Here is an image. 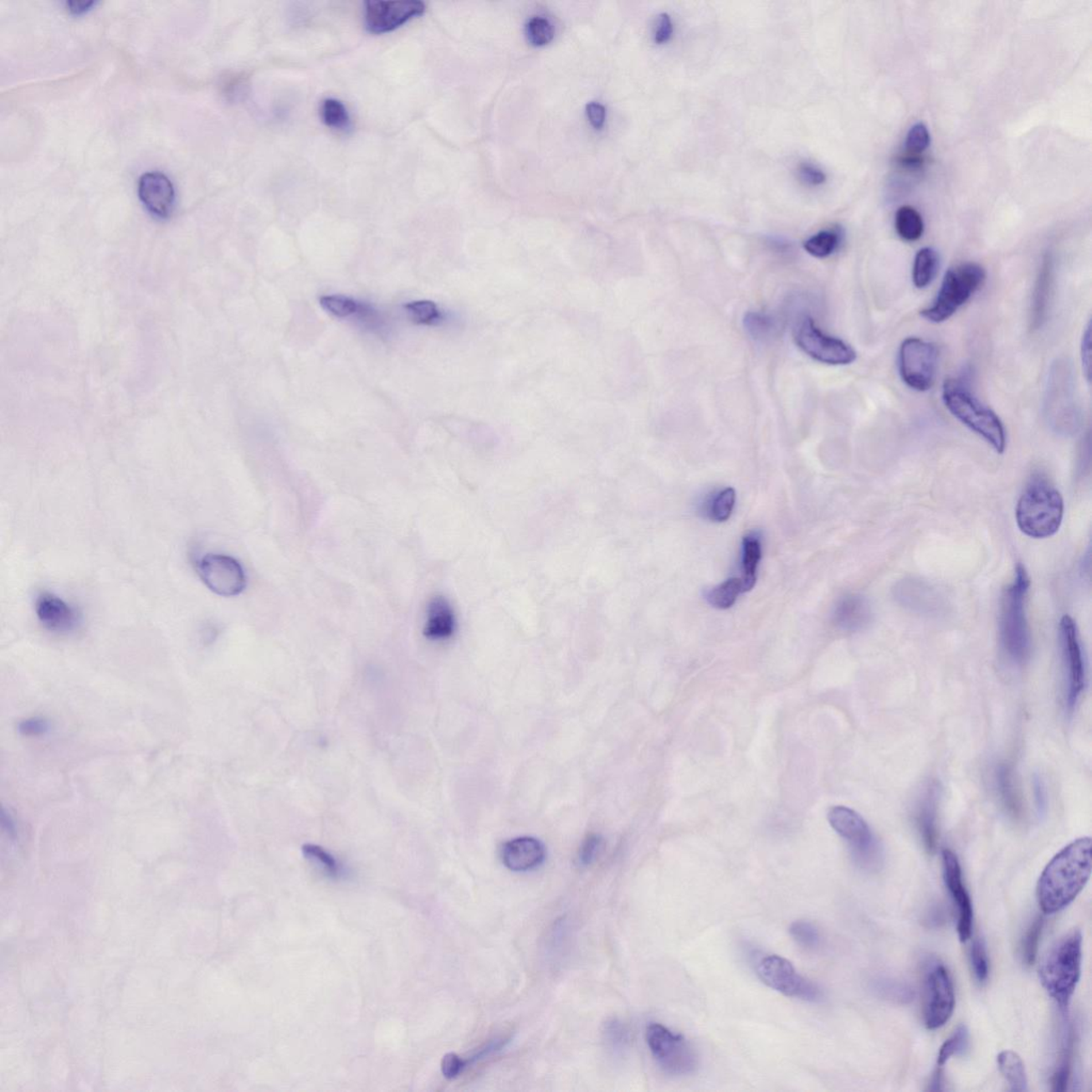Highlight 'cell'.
<instances>
[{"label":"cell","mask_w":1092,"mask_h":1092,"mask_svg":"<svg viewBox=\"0 0 1092 1092\" xmlns=\"http://www.w3.org/2000/svg\"><path fill=\"white\" fill-rule=\"evenodd\" d=\"M741 593H744V589L741 578L733 577L710 589L706 593V600L715 608L728 609L736 604Z\"/></svg>","instance_id":"cell-33"},{"label":"cell","mask_w":1092,"mask_h":1092,"mask_svg":"<svg viewBox=\"0 0 1092 1092\" xmlns=\"http://www.w3.org/2000/svg\"><path fill=\"white\" fill-rule=\"evenodd\" d=\"M943 877L958 912L957 931L960 941H969L973 931V905L963 884L962 870L957 856L950 849L942 853Z\"/></svg>","instance_id":"cell-17"},{"label":"cell","mask_w":1092,"mask_h":1092,"mask_svg":"<svg viewBox=\"0 0 1092 1092\" xmlns=\"http://www.w3.org/2000/svg\"><path fill=\"white\" fill-rule=\"evenodd\" d=\"M985 279L986 271L977 263L951 268L944 275L938 296L930 308L920 312V316L934 324L950 320L981 289Z\"/></svg>","instance_id":"cell-7"},{"label":"cell","mask_w":1092,"mask_h":1092,"mask_svg":"<svg viewBox=\"0 0 1092 1092\" xmlns=\"http://www.w3.org/2000/svg\"><path fill=\"white\" fill-rule=\"evenodd\" d=\"M466 1067H468L466 1059H461L460 1056L454 1054V1053H449V1054L443 1057L441 1069L442 1074L446 1079L458 1078Z\"/></svg>","instance_id":"cell-47"},{"label":"cell","mask_w":1092,"mask_h":1092,"mask_svg":"<svg viewBox=\"0 0 1092 1092\" xmlns=\"http://www.w3.org/2000/svg\"><path fill=\"white\" fill-rule=\"evenodd\" d=\"M425 3L418 0L408 2L365 3V25L369 33H391L425 13Z\"/></svg>","instance_id":"cell-16"},{"label":"cell","mask_w":1092,"mask_h":1092,"mask_svg":"<svg viewBox=\"0 0 1092 1092\" xmlns=\"http://www.w3.org/2000/svg\"><path fill=\"white\" fill-rule=\"evenodd\" d=\"M798 177L804 185L810 187H818L825 184L827 181L826 173L814 163L806 161L798 166Z\"/></svg>","instance_id":"cell-45"},{"label":"cell","mask_w":1092,"mask_h":1092,"mask_svg":"<svg viewBox=\"0 0 1092 1092\" xmlns=\"http://www.w3.org/2000/svg\"><path fill=\"white\" fill-rule=\"evenodd\" d=\"M843 240L839 228L823 229L804 242V250L816 259H827L838 250Z\"/></svg>","instance_id":"cell-29"},{"label":"cell","mask_w":1092,"mask_h":1092,"mask_svg":"<svg viewBox=\"0 0 1092 1092\" xmlns=\"http://www.w3.org/2000/svg\"><path fill=\"white\" fill-rule=\"evenodd\" d=\"M501 860L512 872H528L537 869L546 859V848L534 838H518L505 843Z\"/></svg>","instance_id":"cell-20"},{"label":"cell","mask_w":1092,"mask_h":1092,"mask_svg":"<svg viewBox=\"0 0 1092 1092\" xmlns=\"http://www.w3.org/2000/svg\"><path fill=\"white\" fill-rule=\"evenodd\" d=\"M38 621L49 632L69 634L81 623V615L75 608L52 593H42L36 602Z\"/></svg>","instance_id":"cell-19"},{"label":"cell","mask_w":1092,"mask_h":1092,"mask_svg":"<svg viewBox=\"0 0 1092 1092\" xmlns=\"http://www.w3.org/2000/svg\"><path fill=\"white\" fill-rule=\"evenodd\" d=\"M1091 326L1088 322L1085 332L1083 334L1082 345H1080V356H1082V363L1084 372L1086 374L1088 382L1090 381V361H1091Z\"/></svg>","instance_id":"cell-51"},{"label":"cell","mask_w":1092,"mask_h":1092,"mask_svg":"<svg viewBox=\"0 0 1092 1092\" xmlns=\"http://www.w3.org/2000/svg\"><path fill=\"white\" fill-rule=\"evenodd\" d=\"M1044 922L1043 917H1037L1029 926L1028 931L1022 941V956L1023 961L1028 966L1033 965L1036 961L1037 954H1038L1039 943L1041 936H1043Z\"/></svg>","instance_id":"cell-40"},{"label":"cell","mask_w":1092,"mask_h":1092,"mask_svg":"<svg viewBox=\"0 0 1092 1092\" xmlns=\"http://www.w3.org/2000/svg\"><path fill=\"white\" fill-rule=\"evenodd\" d=\"M895 228L901 239L905 242H916L923 236V218L911 206H903L896 212Z\"/></svg>","instance_id":"cell-31"},{"label":"cell","mask_w":1092,"mask_h":1092,"mask_svg":"<svg viewBox=\"0 0 1092 1092\" xmlns=\"http://www.w3.org/2000/svg\"><path fill=\"white\" fill-rule=\"evenodd\" d=\"M412 321L418 325H435L442 320V313L433 301H415L406 305Z\"/></svg>","instance_id":"cell-39"},{"label":"cell","mask_w":1092,"mask_h":1092,"mask_svg":"<svg viewBox=\"0 0 1092 1092\" xmlns=\"http://www.w3.org/2000/svg\"><path fill=\"white\" fill-rule=\"evenodd\" d=\"M1033 796H1035V803L1037 813L1040 816L1047 814L1048 811V792L1043 779L1036 777L1033 781Z\"/></svg>","instance_id":"cell-52"},{"label":"cell","mask_w":1092,"mask_h":1092,"mask_svg":"<svg viewBox=\"0 0 1092 1092\" xmlns=\"http://www.w3.org/2000/svg\"><path fill=\"white\" fill-rule=\"evenodd\" d=\"M95 5L96 3L95 2H83V0H80V2L79 0H77V2L75 0V2L67 3L69 13L74 15H83L87 13L88 11H90Z\"/></svg>","instance_id":"cell-55"},{"label":"cell","mask_w":1092,"mask_h":1092,"mask_svg":"<svg viewBox=\"0 0 1092 1092\" xmlns=\"http://www.w3.org/2000/svg\"><path fill=\"white\" fill-rule=\"evenodd\" d=\"M646 1039L653 1059L664 1074L678 1078L694 1074L697 1070V1053L681 1033L663 1024L651 1023L647 1028Z\"/></svg>","instance_id":"cell-9"},{"label":"cell","mask_w":1092,"mask_h":1092,"mask_svg":"<svg viewBox=\"0 0 1092 1092\" xmlns=\"http://www.w3.org/2000/svg\"><path fill=\"white\" fill-rule=\"evenodd\" d=\"M1044 417L1057 434L1072 437L1082 427V409L1076 392L1074 369L1068 360L1052 364L1045 386Z\"/></svg>","instance_id":"cell-5"},{"label":"cell","mask_w":1092,"mask_h":1092,"mask_svg":"<svg viewBox=\"0 0 1092 1092\" xmlns=\"http://www.w3.org/2000/svg\"><path fill=\"white\" fill-rule=\"evenodd\" d=\"M672 34H674V23H672L670 15L667 13L659 14L658 19H656L654 41L658 44H664V43L670 40Z\"/></svg>","instance_id":"cell-48"},{"label":"cell","mask_w":1092,"mask_h":1092,"mask_svg":"<svg viewBox=\"0 0 1092 1092\" xmlns=\"http://www.w3.org/2000/svg\"><path fill=\"white\" fill-rule=\"evenodd\" d=\"M1053 281H1054V262L1052 256L1048 254L1041 264L1035 289H1033L1031 318L1033 330L1041 328L1047 320Z\"/></svg>","instance_id":"cell-25"},{"label":"cell","mask_w":1092,"mask_h":1092,"mask_svg":"<svg viewBox=\"0 0 1092 1092\" xmlns=\"http://www.w3.org/2000/svg\"><path fill=\"white\" fill-rule=\"evenodd\" d=\"M320 115L322 121L332 130L346 131L351 127V116H349L347 108L340 100L336 99L324 100L321 105Z\"/></svg>","instance_id":"cell-35"},{"label":"cell","mask_w":1092,"mask_h":1092,"mask_svg":"<svg viewBox=\"0 0 1092 1092\" xmlns=\"http://www.w3.org/2000/svg\"><path fill=\"white\" fill-rule=\"evenodd\" d=\"M197 569L201 580L218 596H238L246 588L243 567L229 556L206 555L197 562Z\"/></svg>","instance_id":"cell-15"},{"label":"cell","mask_w":1092,"mask_h":1092,"mask_svg":"<svg viewBox=\"0 0 1092 1092\" xmlns=\"http://www.w3.org/2000/svg\"><path fill=\"white\" fill-rule=\"evenodd\" d=\"M1064 504L1062 495L1043 474L1029 479L1016 509L1018 527L1028 537L1050 538L1062 526Z\"/></svg>","instance_id":"cell-3"},{"label":"cell","mask_w":1092,"mask_h":1092,"mask_svg":"<svg viewBox=\"0 0 1092 1092\" xmlns=\"http://www.w3.org/2000/svg\"><path fill=\"white\" fill-rule=\"evenodd\" d=\"M769 244H771L772 247L775 248L778 252H787L788 249L791 250V244H788L787 240L782 238H772L769 240Z\"/></svg>","instance_id":"cell-56"},{"label":"cell","mask_w":1092,"mask_h":1092,"mask_svg":"<svg viewBox=\"0 0 1092 1092\" xmlns=\"http://www.w3.org/2000/svg\"><path fill=\"white\" fill-rule=\"evenodd\" d=\"M955 1009V990L951 975L941 963L927 972L925 981L924 1020L927 1028H942Z\"/></svg>","instance_id":"cell-13"},{"label":"cell","mask_w":1092,"mask_h":1092,"mask_svg":"<svg viewBox=\"0 0 1092 1092\" xmlns=\"http://www.w3.org/2000/svg\"><path fill=\"white\" fill-rule=\"evenodd\" d=\"M456 631V617L449 601L435 597L429 602L423 635L433 641L449 639Z\"/></svg>","instance_id":"cell-24"},{"label":"cell","mask_w":1092,"mask_h":1092,"mask_svg":"<svg viewBox=\"0 0 1092 1092\" xmlns=\"http://www.w3.org/2000/svg\"><path fill=\"white\" fill-rule=\"evenodd\" d=\"M509 1039L506 1038H496L495 1040L490 1041L488 1044H485L484 1047L480 1048V1050H478V1052L475 1053V1054H474L471 1057V1059H466V1063H468V1066L469 1064L479 1062V1060L481 1059H487V1057L491 1056L495 1054V1053L500 1051L501 1048H505V1045H506Z\"/></svg>","instance_id":"cell-50"},{"label":"cell","mask_w":1092,"mask_h":1092,"mask_svg":"<svg viewBox=\"0 0 1092 1092\" xmlns=\"http://www.w3.org/2000/svg\"><path fill=\"white\" fill-rule=\"evenodd\" d=\"M872 609L869 601L860 594L843 597L835 605L833 621L835 627L845 632H858L869 623Z\"/></svg>","instance_id":"cell-23"},{"label":"cell","mask_w":1092,"mask_h":1092,"mask_svg":"<svg viewBox=\"0 0 1092 1092\" xmlns=\"http://www.w3.org/2000/svg\"><path fill=\"white\" fill-rule=\"evenodd\" d=\"M1082 955V932L1072 930L1053 943L1040 961L1041 985L1064 1013L1079 982Z\"/></svg>","instance_id":"cell-2"},{"label":"cell","mask_w":1092,"mask_h":1092,"mask_svg":"<svg viewBox=\"0 0 1092 1092\" xmlns=\"http://www.w3.org/2000/svg\"><path fill=\"white\" fill-rule=\"evenodd\" d=\"M940 267V256L934 248L926 247L917 252L913 264L912 281L916 289H925L934 281Z\"/></svg>","instance_id":"cell-27"},{"label":"cell","mask_w":1092,"mask_h":1092,"mask_svg":"<svg viewBox=\"0 0 1092 1092\" xmlns=\"http://www.w3.org/2000/svg\"><path fill=\"white\" fill-rule=\"evenodd\" d=\"M942 398L947 410L958 421L984 438L997 453L1005 452L1007 441L1000 418L984 405L965 382L959 379H947L944 382Z\"/></svg>","instance_id":"cell-6"},{"label":"cell","mask_w":1092,"mask_h":1092,"mask_svg":"<svg viewBox=\"0 0 1092 1092\" xmlns=\"http://www.w3.org/2000/svg\"><path fill=\"white\" fill-rule=\"evenodd\" d=\"M797 346L807 356L828 365H848L857 359V353L844 341L827 336L810 316L804 315L794 329Z\"/></svg>","instance_id":"cell-11"},{"label":"cell","mask_w":1092,"mask_h":1092,"mask_svg":"<svg viewBox=\"0 0 1092 1092\" xmlns=\"http://www.w3.org/2000/svg\"><path fill=\"white\" fill-rule=\"evenodd\" d=\"M1060 641L1066 679V702L1069 710H1072L1086 686V669L1078 628L1070 616H1064L1060 621Z\"/></svg>","instance_id":"cell-14"},{"label":"cell","mask_w":1092,"mask_h":1092,"mask_svg":"<svg viewBox=\"0 0 1092 1092\" xmlns=\"http://www.w3.org/2000/svg\"><path fill=\"white\" fill-rule=\"evenodd\" d=\"M1031 578L1022 565L1017 567L1012 585L1002 601L1000 635L1002 650L1010 662L1023 664L1031 655L1032 638L1026 618V600Z\"/></svg>","instance_id":"cell-4"},{"label":"cell","mask_w":1092,"mask_h":1092,"mask_svg":"<svg viewBox=\"0 0 1092 1092\" xmlns=\"http://www.w3.org/2000/svg\"><path fill=\"white\" fill-rule=\"evenodd\" d=\"M905 153L920 155L931 146V135L923 123H917L909 131L905 139Z\"/></svg>","instance_id":"cell-43"},{"label":"cell","mask_w":1092,"mask_h":1092,"mask_svg":"<svg viewBox=\"0 0 1092 1092\" xmlns=\"http://www.w3.org/2000/svg\"><path fill=\"white\" fill-rule=\"evenodd\" d=\"M756 970L765 985L785 997L812 1002L823 1000L822 989L781 956H765L757 961Z\"/></svg>","instance_id":"cell-10"},{"label":"cell","mask_w":1092,"mask_h":1092,"mask_svg":"<svg viewBox=\"0 0 1092 1092\" xmlns=\"http://www.w3.org/2000/svg\"><path fill=\"white\" fill-rule=\"evenodd\" d=\"M971 965L977 981L979 982H986L989 977V959L988 955H987L985 943L982 940L977 939L972 944Z\"/></svg>","instance_id":"cell-44"},{"label":"cell","mask_w":1092,"mask_h":1092,"mask_svg":"<svg viewBox=\"0 0 1092 1092\" xmlns=\"http://www.w3.org/2000/svg\"><path fill=\"white\" fill-rule=\"evenodd\" d=\"M586 111L592 126L597 130H601L606 120V109L603 105L597 102L589 103L587 105Z\"/></svg>","instance_id":"cell-53"},{"label":"cell","mask_w":1092,"mask_h":1092,"mask_svg":"<svg viewBox=\"0 0 1092 1092\" xmlns=\"http://www.w3.org/2000/svg\"><path fill=\"white\" fill-rule=\"evenodd\" d=\"M761 558V537L756 532L746 536L742 540L741 572L742 589L744 593L753 589L756 582L757 567Z\"/></svg>","instance_id":"cell-26"},{"label":"cell","mask_w":1092,"mask_h":1092,"mask_svg":"<svg viewBox=\"0 0 1092 1092\" xmlns=\"http://www.w3.org/2000/svg\"><path fill=\"white\" fill-rule=\"evenodd\" d=\"M320 305L333 316L348 318L355 316L359 312L361 303L341 295H331V296L321 297Z\"/></svg>","instance_id":"cell-38"},{"label":"cell","mask_w":1092,"mask_h":1092,"mask_svg":"<svg viewBox=\"0 0 1092 1092\" xmlns=\"http://www.w3.org/2000/svg\"><path fill=\"white\" fill-rule=\"evenodd\" d=\"M744 326L749 336L760 343L771 341L780 331L779 320L773 315L764 312L746 314Z\"/></svg>","instance_id":"cell-30"},{"label":"cell","mask_w":1092,"mask_h":1092,"mask_svg":"<svg viewBox=\"0 0 1092 1092\" xmlns=\"http://www.w3.org/2000/svg\"><path fill=\"white\" fill-rule=\"evenodd\" d=\"M19 732L26 736H38L48 732L49 724L44 719L30 718L22 721L18 726Z\"/></svg>","instance_id":"cell-49"},{"label":"cell","mask_w":1092,"mask_h":1092,"mask_svg":"<svg viewBox=\"0 0 1092 1092\" xmlns=\"http://www.w3.org/2000/svg\"><path fill=\"white\" fill-rule=\"evenodd\" d=\"M790 935L798 946L806 951L818 950L822 944V934L814 923L799 920L790 926Z\"/></svg>","instance_id":"cell-36"},{"label":"cell","mask_w":1092,"mask_h":1092,"mask_svg":"<svg viewBox=\"0 0 1092 1092\" xmlns=\"http://www.w3.org/2000/svg\"><path fill=\"white\" fill-rule=\"evenodd\" d=\"M938 356V349L930 341L919 337L905 338L900 351L901 379L912 390H931L935 383Z\"/></svg>","instance_id":"cell-12"},{"label":"cell","mask_w":1092,"mask_h":1092,"mask_svg":"<svg viewBox=\"0 0 1092 1092\" xmlns=\"http://www.w3.org/2000/svg\"><path fill=\"white\" fill-rule=\"evenodd\" d=\"M302 853L306 859L320 865L325 872L331 877H338L341 874V866L338 864L336 858L328 853L321 846L315 844H305L302 846Z\"/></svg>","instance_id":"cell-41"},{"label":"cell","mask_w":1092,"mask_h":1092,"mask_svg":"<svg viewBox=\"0 0 1092 1092\" xmlns=\"http://www.w3.org/2000/svg\"><path fill=\"white\" fill-rule=\"evenodd\" d=\"M140 200L146 211L159 219H167L176 208V190L165 174L150 172L140 177L138 185Z\"/></svg>","instance_id":"cell-18"},{"label":"cell","mask_w":1092,"mask_h":1092,"mask_svg":"<svg viewBox=\"0 0 1092 1092\" xmlns=\"http://www.w3.org/2000/svg\"><path fill=\"white\" fill-rule=\"evenodd\" d=\"M526 37L531 45L543 46L549 44L554 38V28L546 18H531L526 24Z\"/></svg>","instance_id":"cell-42"},{"label":"cell","mask_w":1092,"mask_h":1092,"mask_svg":"<svg viewBox=\"0 0 1092 1092\" xmlns=\"http://www.w3.org/2000/svg\"><path fill=\"white\" fill-rule=\"evenodd\" d=\"M602 847V838L597 834H590L586 838L578 851V864L581 866H588L592 864L597 856L598 851Z\"/></svg>","instance_id":"cell-46"},{"label":"cell","mask_w":1092,"mask_h":1092,"mask_svg":"<svg viewBox=\"0 0 1092 1092\" xmlns=\"http://www.w3.org/2000/svg\"><path fill=\"white\" fill-rule=\"evenodd\" d=\"M1091 875V838H1080L1060 850L1045 866L1037 884L1044 915L1064 910L1086 887Z\"/></svg>","instance_id":"cell-1"},{"label":"cell","mask_w":1092,"mask_h":1092,"mask_svg":"<svg viewBox=\"0 0 1092 1092\" xmlns=\"http://www.w3.org/2000/svg\"><path fill=\"white\" fill-rule=\"evenodd\" d=\"M997 1066L1013 1091L1028 1090V1075L1023 1060L1013 1051H1002L997 1055Z\"/></svg>","instance_id":"cell-28"},{"label":"cell","mask_w":1092,"mask_h":1092,"mask_svg":"<svg viewBox=\"0 0 1092 1092\" xmlns=\"http://www.w3.org/2000/svg\"><path fill=\"white\" fill-rule=\"evenodd\" d=\"M940 792L935 783L928 785L916 804L915 821L920 838L928 851H934L939 839Z\"/></svg>","instance_id":"cell-21"},{"label":"cell","mask_w":1092,"mask_h":1092,"mask_svg":"<svg viewBox=\"0 0 1092 1092\" xmlns=\"http://www.w3.org/2000/svg\"><path fill=\"white\" fill-rule=\"evenodd\" d=\"M736 493L732 488H726L714 495L706 505V513L715 522H725L732 515L736 506Z\"/></svg>","instance_id":"cell-34"},{"label":"cell","mask_w":1092,"mask_h":1092,"mask_svg":"<svg viewBox=\"0 0 1092 1092\" xmlns=\"http://www.w3.org/2000/svg\"><path fill=\"white\" fill-rule=\"evenodd\" d=\"M967 1044H969V1031L966 1025H960L953 1035L940 1048L938 1068L941 1069L954 1055L965 1052Z\"/></svg>","instance_id":"cell-37"},{"label":"cell","mask_w":1092,"mask_h":1092,"mask_svg":"<svg viewBox=\"0 0 1092 1092\" xmlns=\"http://www.w3.org/2000/svg\"><path fill=\"white\" fill-rule=\"evenodd\" d=\"M608 1035L609 1040L615 1045H622L628 1041L627 1029H625L624 1026H622L621 1023H618L617 1021H613L612 1023H609Z\"/></svg>","instance_id":"cell-54"},{"label":"cell","mask_w":1092,"mask_h":1092,"mask_svg":"<svg viewBox=\"0 0 1092 1092\" xmlns=\"http://www.w3.org/2000/svg\"><path fill=\"white\" fill-rule=\"evenodd\" d=\"M993 787L1005 813L1013 821H1020L1024 814L1023 800L1013 768L1005 761L994 767Z\"/></svg>","instance_id":"cell-22"},{"label":"cell","mask_w":1092,"mask_h":1092,"mask_svg":"<svg viewBox=\"0 0 1092 1092\" xmlns=\"http://www.w3.org/2000/svg\"><path fill=\"white\" fill-rule=\"evenodd\" d=\"M1074 1038L1071 1029L1064 1036L1062 1051H1060L1059 1063L1057 1064L1054 1074L1052 1076V1089L1054 1091H1066L1069 1080H1070L1072 1059H1074Z\"/></svg>","instance_id":"cell-32"},{"label":"cell","mask_w":1092,"mask_h":1092,"mask_svg":"<svg viewBox=\"0 0 1092 1092\" xmlns=\"http://www.w3.org/2000/svg\"><path fill=\"white\" fill-rule=\"evenodd\" d=\"M828 821L835 833L847 843L854 864L866 872L880 869L884 853L869 823L856 811L837 806L830 809Z\"/></svg>","instance_id":"cell-8"}]
</instances>
